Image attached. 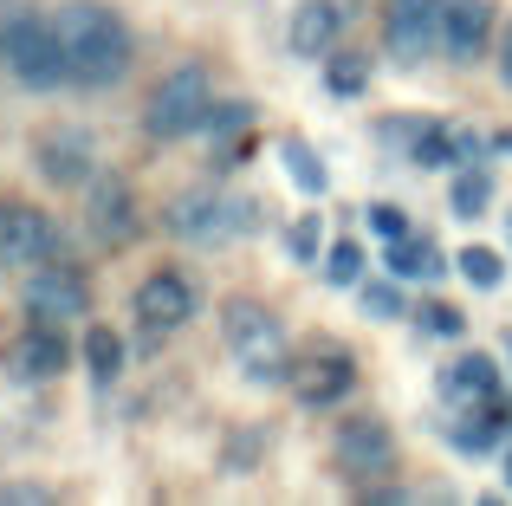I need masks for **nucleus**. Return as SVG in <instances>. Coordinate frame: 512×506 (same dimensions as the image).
I'll return each mask as SVG.
<instances>
[{"label":"nucleus","instance_id":"17","mask_svg":"<svg viewBox=\"0 0 512 506\" xmlns=\"http://www.w3.org/2000/svg\"><path fill=\"white\" fill-rule=\"evenodd\" d=\"M338 33H344V7L338 0H305L299 13H292V52L299 59H331V46H338Z\"/></svg>","mask_w":512,"mask_h":506},{"label":"nucleus","instance_id":"7","mask_svg":"<svg viewBox=\"0 0 512 506\" xmlns=\"http://www.w3.org/2000/svg\"><path fill=\"white\" fill-rule=\"evenodd\" d=\"M85 228L98 234L104 247H130L143 228L137 215V189H130L117 169H104V176H91V195H85Z\"/></svg>","mask_w":512,"mask_h":506},{"label":"nucleus","instance_id":"24","mask_svg":"<svg viewBox=\"0 0 512 506\" xmlns=\"http://www.w3.org/2000/svg\"><path fill=\"white\" fill-rule=\"evenodd\" d=\"M325 279H331V286H357V279H363V247H357V241H331Z\"/></svg>","mask_w":512,"mask_h":506},{"label":"nucleus","instance_id":"19","mask_svg":"<svg viewBox=\"0 0 512 506\" xmlns=\"http://www.w3.org/2000/svg\"><path fill=\"white\" fill-rule=\"evenodd\" d=\"M279 156H286V176L299 182L305 195H325V189H331L325 163H318V150H312V143H305V137H286V143H279Z\"/></svg>","mask_w":512,"mask_h":506},{"label":"nucleus","instance_id":"15","mask_svg":"<svg viewBox=\"0 0 512 506\" xmlns=\"http://www.w3.org/2000/svg\"><path fill=\"white\" fill-rule=\"evenodd\" d=\"M137 318L150 331H175V325H188L195 318V286H188L182 273H150L137 286Z\"/></svg>","mask_w":512,"mask_h":506},{"label":"nucleus","instance_id":"9","mask_svg":"<svg viewBox=\"0 0 512 506\" xmlns=\"http://www.w3.org/2000/svg\"><path fill=\"white\" fill-rule=\"evenodd\" d=\"M26 312L46 318V325H65V318H85L91 312V286L78 266H33L26 279Z\"/></svg>","mask_w":512,"mask_h":506},{"label":"nucleus","instance_id":"34","mask_svg":"<svg viewBox=\"0 0 512 506\" xmlns=\"http://www.w3.org/2000/svg\"><path fill=\"white\" fill-rule=\"evenodd\" d=\"M506 487H512V461H506Z\"/></svg>","mask_w":512,"mask_h":506},{"label":"nucleus","instance_id":"30","mask_svg":"<svg viewBox=\"0 0 512 506\" xmlns=\"http://www.w3.org/2000/svg\"><path fill=\"white\" fill-rule=\"evenodd\" d=\"M247 104H214V117H208V130H221V137H227V130H240V124H247Z\"/></svg>","mask_w":512,"mask_h":506},{"label":"nucleus","instance_id":"14","mask_svg":"<svg viewBox=\"0 0 512 506\" xmlns=\"http://www.w3.org/2000/svg\"><path fill=\"white\" fill-rule=\"evenodd\" d=\"M441 396H448L454 409H493L500 403V364H493L487 351L454 357V364L441 370Z\"/></svg>","mask_w":512,"mask_h":506},{"label":"nucleus","instance_id":"35","mask_svg":"<svg viewBox=\"0 0 512 506\" xmlns=\"http://www.w3.org/2000/svg\"><path fill=\"white\" fill-rule=\"evenodd\" d=\"M506 357H512V338H506Z\"/></svg>","mask_w":512,"mask_h":506},{"label":"nucleus","instance_id":"5","mask_svg":"<svg viewBox=\"0 0 512 506\" xmlns=\"http://www.w3.org/2000/svg\"><path fill=\"white\" fill-rule=\"evenodd\" d=\"M163 221H169V234H182V241H195V247H221V241H234V234L253 228V202L221 195L208 182V189H182L175 195Z\"/></svg>","mask_w":512,"mask_h":506},{"label":"nucleus","instance_id":"13","mask_svg":"<svg viewBox=\"0 0 512 506\" xmlns=\"http://www.w3.org/2000/svg\"><path fill=\"white\" fill-rule=\"evenodd\" d=\"M493 39V7L487 0H441V52L448 59H480Z\"/></svg>","mask_w":512,"mask_h":506},{"label":"nucleus","instance_id":"33","mask_svg":"<svg viewBox=\"0 0 512 506\" xmlns=\"http://www.w3.org/2000/svg\"><path fill=\"white\" fill-rule=\"evenodd\" d=\"M500 150H512V130H506V137H500Z\"/></svg>","mask_w":512,"mask_h":506},{"label":"nucleus","instance_id":"8","mask_svg":"<svg viewBox=\"0 0 512 506\" xmlns=\"http://www.w3.org/2000/svg\"><path fill=\"white\" fill-rule=\"evenodd\" d=\"M59 253V228L33 202H0V266H46Z\"/></svg>","mask_w":512,"mask_h":506},{"label":"nucleus","instance_id":"1","mask_svg":"<svg viewBox=\"0 0 512 506\" xmlns=\"http://www.w3.org/2000/svg\"><path fill=\"white\" fill-rule=\"evenodd\" d=\"M59 46H65V65H72V85H117L130 72V26L117 20L111 7H91V0H72L59 7Z\"/></svg>","mask_w":512,"mask_h":506},{"label":"nucleus","instance_id":"32","mask_svg":"<svg viewBox=\"0 0 512 506\" xmlns=\"http://www.w3.org/2000/svg\"><path fill=\"white\" fill-rule=\"evenodd\" d=\"M500 78H506V85H512V26H506V33H500Z\"/></svg>","mask_w":512,"mask_h":506},{"label":"nucleus","instance_id":"4","mask_svg":"<svg viewBox=\"0 0 512 506\" xmlns=\"http://www.w3.org/2000/svg\"><path fill=\"white\" fill-rule=\"evenodd\" d=\"M214 117V85L201 65H175L163 85L150 91V111H143V130H150L156 143H175L188 137V130H208Z\"/></svg>","mask_w":512,"mask_h":506},{"label":"nucleus","instance_id":"2","mask_svg":"<svg viewBox=\"0 0 512 506\" xmlns=\"http://www.w3.org/2000/svg\"><path fill=\"white\" fill-rule=\"evenodd\" d=\"M221 338H227V351H234V364H240V377H247V383H292L286 325H279L266 305L234 299L221 312Z\"/></svg>","mask_w":512,"mask_h":506},{"label":"nucleus","instance_id":"11","mask_svg":"<svg viewBox=\"0 0 512 506\" xmlns=\"http://www.w3.org/2000/svg\"><path fill=\"white\" fill-rule=\"evenodd\" d=\"M65 331L59 325H46V318H33V331H20V338L7 344V377H20V383H46V377H59L65 370Z\"/></svg>","mask_w":512,"mask_h":506},{"label":"nucleus","instance_id":"26","mask_svg":"<svg viewBox=\"0 0 512 506\" xmlns=\"http://www.w3.org/2000/svg\"><path fill=\"white\" fill-rule=\"evenodd\" d=\"M363 85H370V65H363V59H350V52H344V59H331V91L357 98Z\"/></svg>","mask_w":512,"mask_h":506},{"label":"nucleus","instance_id":"16","mask_svg":"<svg viewBox=\"0 0 512 506\" xmlns=\"http://www.w3.org/2000/svg\"><path fill=\"white\" fill-rule=\"evenodd\" d=\"M98 156H91V137H78V130H59V137H39V176L59 182V189H78V182L98 176Z\"/></svg>","mask_w":512,"mask_h":506},{"label":"nucleus","instance_id":"27","mask_svg":"<svg viewBox=\"0 0 512 506\" xmlns=\"http://www.w3.org/2000/svg\"><path fill=\"white\" fill-rule=\"evenodd\" d=\"M370 215V234H383V241H396V234H409V215H402L396 202H376V208H363Z\"/></svg>","mask_w":512,"mask_h":506},{"label":"nucleus","instance_id":"23","mask_svg":"<svg viewBox=\"0 0 512 506\" xmlns=\"http://www.w3.org/2000/svg\"><path fill=\"white\" fill-rule=\"evenodd\" d=\"M487 202H493V176H487V169H467V176L454 182V215H467V221H474Z\"/></svg>","mask_w":512,"mask_h":506},{"label":"nucleus","instance_id":"20","mask_svg":"<svg viewBox=\"0 0 512 506\" xmlns=\"http://www.w3.org/2000/svg\"><path fill=\"white\" fill-rule=\"evenodd\" d=\"M85 364H91V377H98V383H111L117 370H124V338H117V331H104V325H91Z\"/></svg>","mask_w":512,"mask_h":506},{"label":"nucleus","instance_id":"21","mask_svg":"<svg viewBox=\"0 0 512 506\" xmlns=\"http://www.w3.org/2000/svg\"><path fill=\"white\" fill-rule=\"evenodd\" d=\"M454 266H461V279H467V286H480V292H493V286L506 279V260H500L493 247H467Z\"/></svg>","mask_w":512,"mask_h":506},{"label":"nucleus","instance_id":"12","mask_svg":"<svg viewBox=\"0 0 512 506\" xmlns=\"http://www.w3.org/2000/svg\"><path fill=\"white\" fill-rule=\"evenodd\" d=\"M292 390H299L305 409H325V403H338V396L357 390V364H350L344 351H312L305 364H292Z\"/></svg>","mask_w":512,"mask_h":506},{"label":"nucleus","instance_id":"25","mask_svg":"<svg viewBox=\"0 0 512 506\" xmlns=\"http://www.w3.org/2000/svg\"><path fill=\"white\" fill-rule=\"evenodd\" d=\"M357 299H363V312H370V318H402V292L389 286V279H363Z\"/></svg>","mask_w":512,"mask_h":506},{"label":"nucleus","instance_id":"6","mask_svg":"<svg viewBox=\"0 0 512 506\" xmlns=\"http://www.w3.org/2000/svg\"><path fill=\"white\" fill-rule=\"evenodd\" d=\"M331 461H338V474H350V481H383V474H396V435L376 416H350L331 435Z\"/></svg>","mask_w":512,"mask_h":506},{"label":"nucleus","instance_id":"29","mask_svg":"<svg viewBox=\"0 0 512 506\" xmlns=\"http://www.w3.org/2000/svg\"><path fill=\"white\" fill-rule=\"evenodd\" d=\"M422 331H435V338H461V312H454V305H422Z\"/></svg>","mask_w":512,"mask_h":506},{"label":"nucleus","instance_id":"22","mask_svg":"<svg viewBox=\"0 0 512 506\" xmlns=\"http://www.w3.org/2000/svg\"><path fill=\"white\" fill-rule=\"evenodd\" d=\"M448 442L461 448V455H487V448L500 442V422H487V416H474V409H467V422H454Z\"/></svg>","mask_w":512,"mask_h":506},{"label":"nucleus","instance_id":"18","mask_svg":"<svg viewBox=\"0 0 512 506\" xmlns=\"http://www.w3.org/2000/svg\"><path fill=\"white\" fill-rule=\"evenodd\" d=\"M383 260H389V273H396V279H435L441 273V247L428 241V234H415V228L396 234Z\"/></svg>","mask_w":512,"mask_h":506},{"label":"nucleus","instance_id":"31","mask_svg":"<svg viewBox=\"0 0 512 506\" xmlns=\"http://www.w3.org/2000/svg\"><path fill=\"white\" fill-rule=\"evenodd\" d=\"M46 500H52L46 487H26V481L20 487H0V506H46Z\"/></svg>","mask_w":512,"mask_h":506},{"label":"nucleus","instance_id":"3","mask_svg":"<svg viewBox=\"0 0 512 506\" xmlns=\"http://www.w3.org/2000/svg\"><path fill=\"white\" fill-rule=\"evenodd\" d=\"M0 72H13L26 91H52L59 78H72L59 26L39 20V13H7L0 20Z\"/></svg>","mask_w":512,"mask_h":506},{"label":"nucleus","instance_id":"10","mask_svg":"<svg viewBox=\"0 0 512 506\" xmlns=\"http://www.w3.org/2000/svg\"><path fill=\"white\" fill-rule=\"evenodd\" d=\"M441 52V0H396L389 7V59L422 65Z\"/></svg>","mask_w":512,"mask_h":506},{"label":"nucleus","instance_id":"28","mask_svg":"<svg viewBox=\"0 0 512 506\" xmlns=\"http://www.w3.org/2000/svg\"><path fill=\"white\" fill-rule=\"evenodd\" d=\"M286 247H292V260H299V266H312L318 260V215H305L299 228L286 234Z\"/></svg>","mask_w":512,"mask_h":506}]
</instances>
